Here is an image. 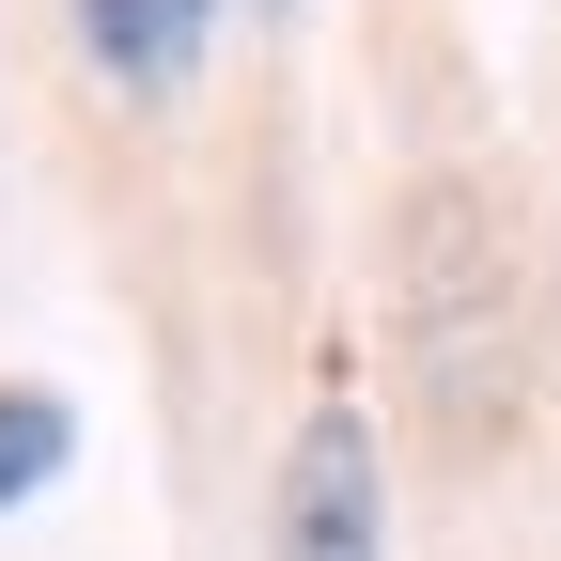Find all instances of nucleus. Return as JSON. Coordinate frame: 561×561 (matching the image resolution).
I'll use <instances>...</instances> for the list:
<instances>
[{"mask_svg": "<svg viewBox=\"0 0 561 561\" xmlns=\"http://www.w3.org/2000/svg\"><path fill=\"white\" fill-rule=\"evenodd\" d=\"M250 16H297V0H250Z\"/></svg>", "mask_w": 561, "mask_h": 561, "instance_id": "423d86ee", "label": "nucleus"}, {"mask_svg": "<svg viewBox=\"0 0 561 561\" xmlns=\"http://www.w3.org/2000/svg\"><path fill=\"white\" fill-rule=\"evenodd\" d=\"M265 561H390V453L359 390H312L265 483Z\"/></svg>", "mask_w": 561, "mask_h": 561, "instance_id": "f03ea898", "label": "nucleus"}, {"mask_svg": "<svg viewBox=\"0 0 561 561\" xmlns=\"http://www.w3.org/2000/svg\"><path fill=\"white\" fill-rule=\"evenodd\" d=\"M157 16H172V47L203 62V32H219V0H157Z\"/></svg>", "mask_w": 561, "mask_h": 561, "instance_id": "39448f33", "label": "nucleus"}, {"mask_svg": "<svg viewBox=\"0 0 561 561\" xmlns=\"http://www.w3.org/2000/svg\"><path fill=\"white\" fill-rule=\"evenodd\" d=\"M62 468H79V405L32 390V375H0V515H32Z\"/></svg>", "mask_w": 561, "mask_h": 561, "instance_id": "7ed1b4c3", "label": "nucleus"}, {"mask_svg": "<svg viewBox=\"0 0 561 561\" xmlns=\"http://www.w3.org/2000/svg\"><path fill=\"white\" fill-rule=\"evenodd\" d=\"M79 47H94V79H125V94H172L187 79V47H172L157 0H79Z\"/></svg>", "mask_w": 561, "mask_h": 561, "instance_id": "20e7f679", "label": "nucleus"}, {"mask_svg": "<svg viewBox=\"0 0 561 561\" xmlns=\"http://www.w3.org/2000/svg\"><path fill=\"white\" fill-rule=\"evenodd\" d=\"M390 359H405V421L453 468H483L530 421V280H515V219L468 172H421L390 203Z\"/></svg>", "mask_w": 561, "mask_h": 561, "instance_id": "f257e3e1", "label": "nucleus"}]
</instances>
